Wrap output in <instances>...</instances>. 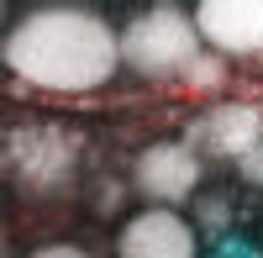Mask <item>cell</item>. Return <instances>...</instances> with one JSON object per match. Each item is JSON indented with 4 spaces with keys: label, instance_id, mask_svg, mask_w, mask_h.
Wrapping results in <instances>:
<instances>
[{
    "label": "cell",
    "instance_id": "1",
    "mask_svg": "<svg viewBox=\"0 0 263 258\" xmlns=\"http://www.w3.org/2000/svg\"><path fill=\"white\" fill-rule=\"evenodd\" d=\"M6 74L42 95H95L121 69V32L90 6H32L6 32Z\"/></svg>",
    "mask_w": 263,
    "mask_h": 258
},
{
    "label": "cell",
    "instance_id": "2",
    "mask_svg": "<svg viewBox=\"0 0 263 258\" xmlns=\"http://www.w3.org/2000/svg\"><path fill=\"white\" fill-rule=\"evenodd\" d=\"M200 53V27L184 6H147L121 27V69H132L147 84H179Z\"/></svg>",
    "mask_w": 263,
    "mask_h": 258
},
{
    "label": "cell",
    "instance_id": "3",
    "mask_svg": "<svg viewBox=\"0 0 263 258\" xmlns=\"http://www.w3.org/2000/svg\"><path fill=\"white\" fill-rule=\"evenodd\" d=\"M6 163L11 179L27 190V195H58V190L74 185L79 169V132L63 121H32L16 126L6 137Z\"/></svg>",
    "mask_w": 263,
    "mask_h": 258
},
{
    "label": "cell",
    "instance_id": "4",
    "mask_svg": "<svg viewBox=\"0 0 263 258\" xmlns=\"http://www.w3.org/2000/svg\"><path fill=\"white\" fill-rule=\"evenodd\" d=\"M132 190L147 200V206H184L195 200V190H200V153L184 142V137H158L147 142L137 163H132Z\"/></svg>",
    "mask_w": 263,
    "mask_h": 258
},
{
    "label": "cell",
    "instance_id": "5",
    "mask_svg": "<svg viewBox=\"0 0 263 258\" xmlns=\"http://www.w3.org/2000/svg\"><path fill=\"white\" fill-rule=\"evenodd\" d=\"M184 142L195 153H216V158H248L253 148H263V105L258 100H216L190 121Z\"/></svg>",
    "mask_w": 263,
    "mask_h": 258
},
{
    "label": "cell",
    "instance_id": "6",
    "mask_svg": "<svg viewBox=\"0 0 263 258\" xmlns=\"http://www.w3.org/2000/svg\"><path fill=\"white\" fill-rule=\"evenodd\" d=\"M116 258H200V227L179 211L147 206L116 232Z\"/></svg>",
    "mask_w": 263,
    "mask_h": 258
},
{
    "label": "cell",
    "instance_id": "7",
    "mask_svg": "<svg viewBox=\"0 0 263 258\" xmlns=\"http://www.w3.org/2000/svg\"><path fill=\"white\" fill-rule=\"evenodd\" d=\"M195 27L211 53L232 58H263V0H200Z\"/></svg>",
    "mask_w": 263,
    "mask_h": 258
},
{
    "label": "cell",
    "instance_id": "8",
    "mask_svg": "<svg viewBox=\"0 0 263 258\" xmlns=\"http://www.w3.org/2000/svg\"><path fill=\"white\" fill-rule=\"evenodd\" d=\"M221 84H227V58L205 48V53H200V58H195L190 69H184L179 90H190V95H216V90H221Z\"/></svg>",
    "mask_w": 263,
    "mask_h": 258
},
{
    "label": "cell",
    "instance_id": "9",
    "mask_svg": "<svg viewBox=\"0 0 263 258\" xmlns=\"http://www.w3.org/2000/svg\"><path fill=\"white\" fill-rule=\"evenodd\" d=\"M195 222H200V232H227L232 227L227 195H200V200H195Z\"/></svg>",
    "mask_w": 263,
    "mask_h": 258
},
{
    "label": "cell",
    "instance_id": "10",
    "mask_svg": "<svg viewBox=\"0 0 263 258\" xmlns=\"http://www.w3.org/2000/svg\"><path fill=\"white\" fill-rule=\"evenodd\" d=\"M27 258H95V253L79 248V243H42V248H32Z\"/></svg>",
    "mask_w": 263,
    "mask_h": 258
},
{
    "label": "cell",
    "instance_id": "11",
    "mask_svg": "<svg viewBox=\"0 0 263 258\" xmlns=\"http://www.w3.org/2000/svg\"><path fill=\"white\" fill-rule=\"evenodd\" d=\"M237 174H242V185H263V148H253L248 158H237Z\"/></svg>",
    "mask_w": 263,
    "mask_h": 258
}]
</instances>
